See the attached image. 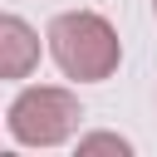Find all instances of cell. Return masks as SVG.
I'll return each instance as SVG.
<instances>
[{
  "label": "cell",
  "instance_id": "obj_4",
  "mask_svg": "<svg viewBox=\"0 0 157 157\" xmlns=\"http://www.w3.org/2000/svg\"><path fill=\"white\" fill-rule=\"evenodd\" d=\"M78 152H118V157H123V152H128V142H123V137H113V132H93V137H83V142H78Z\"/></svg>",
  "mask_w": 157,
  "mask_h": 157
},
{
  "label": "cell",
  "instance_id": "obj_1",
  "mask_svg": "<svg viewBox=\"0 0 157 157\" xmlns=\"http://www.w3.org/2000/svg\"><path fill=\"white\" fill-rule=\"evenodd\" d=\"M49 54H54V64L69 74V78H78V83H98V78H108L113 69H118V34H113V25L103 20V15H93V10H69V15H59L54 25H49Z\"/></svg>",
  "mask_w": 157,
  "mask_h": 157
},
{
  "label": "cell",
  "instance_id": "obj_2",
  "mask_svg": "<svg viewBox=\"0 0 157 157\" xmlns=\"http://www.w3.org/2000/svg\"><path fill=\"white\" fill-rule=\"evenodd\" d=\"M78 98L69 88H25L10 103V132L25 147H54L78 128Z\"/></svg>",
  "mask_w": 157,
  "mask_h": 157
},
{
  "label": "cell",
  "instance_id": "obj_3",
  "mask_svg": "<svg viewBox=\"0 0 157 157\" xmlns=\"http://www.w3.org/2000/svg\"><path fill=\"white\" fill-rule=\"evenodd\" d=\"M39 64V34L20 15H0V78H29Z\"/></svg>",
  "mask_w": 157,
  "mask_h": 157
}]
</instances>
